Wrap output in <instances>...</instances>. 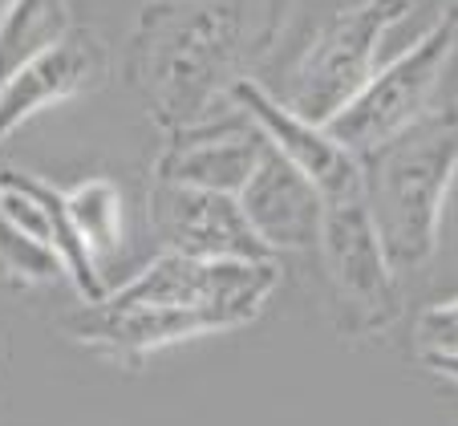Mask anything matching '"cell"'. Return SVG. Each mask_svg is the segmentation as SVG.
<instances>
[{
  "instance_id": "obj_1",
  "label": "cell",
  "mask_w": 458,
  "mask_h": 426,
  "mask_svg": "<svg viewBox=\"0 0 458 426\" xmlns=\"http://www.w3.org/2000/svg\"><path fill=\"white\" fill-rule=\"evenodd\" d=\"M293 0H150L130 41V86L166 134L216 118L276 49Z\"/></svg>"
},
{
  "instance_id": "obj_2",
  "label": "cell",
  "mask_w": 458,
  "mask_h": 426,
  "mask_svg": "<svg viewBox=\"0 0 458 426\" xmlns=\"http://www.w3.org/2000/svg\"><path fill=\"white\" fill-rule=\"evenodd\" d=\"M276 285V260H191L163 252L134 280L110 288L106 301L73 313L65 337L122 365H139L166 345L256 321Z\"/></svg>"
},
{
  "instance_id": "obj_3",
  "label": "cell",
  "mask_w": 458,
  "mask_h": 426,
  "mask_svg": "<svg viewBox=\"0 0 458 426\" xmlns=\"http://www.w3.org/2000/svg\"><path fill=\"white\" fill-rule=\"evenodd\" d=\"M357 171L365 216L389 268H426L438 252L442 203L458 175V110L426 114L381 147L357 155Z\"/></svg>"
},
{
  "instance_id": "obj_4",
  "label": "cell",
  "mask_w": 458,
  "mask_h": 426,
  "mask_svg": "<svg viewBox=\"0 0 458 426\" xmlns=\"http://www.w3.org/2000/svg\"><path fill=\"white\" fill-rule=\"evenodd\" d=\"M410 9L414 0H357L333 13L329 25H320L312 45L296 57L276 102L312 126H329L381 70V41Z\"/></svg>"
},
{
  "instance_id": "obj_5",
  "label": "cell",
  "mask_w": 458,
  "mask_h": 426,
  "mask_svg": "<svg viewBox=\"0 0 458 426\" xmlns=\"http://www.w3.org/2000/svg\"><path fill=\"white\" fill-rule=\"evenodd\" d=\"M317 252L329 272L337 317L349 337H373L398 321V285H394L398 272L389 268L381 252V240L365 216L361 192L325 203Z\"/></svg>"
},
{
  "instance_id": "obj_6",
  "label": "cell",
  "mask_w": 458,
  "mask_h": 426,
  "mask_svg": "<svg viewBox=\"0 0 458 426\" xmlns=\"http://www.w3.org/2000/svg\"><path fill=\"white\" fill-rule=\"evenodd\" d=\"M150 227H155L163 252L191 256V260H276L264 243L251 235L248 219L235 195L158 183L150 187Z\"/></svg>"
},
{
  "instance_id": "obj_7",
  "label": "cell",
  "mask_w": 458,
  "mask_h": 426,
  "mask_svg": "<svg viewBox=\"0 0 458 426\" xmlns=\"http://www.w3.org/2000/svg\"><path fill=\"white\" fill-rule=\"evenodd\" d=\"M227 102H235V110L251 122V131L264 139V147H272L280 158H288V163L317 187L325 203L361 192L357 155H349L325 126H312V122L296 118V114L288 110V106H280L276 94H268L256 78L235 81Z\"/></svg>"
},
{
  "instance_id": "obj_8",
  "label": "cell",
  "mask_w": 458,
  "mask_h": 426,
  "mask_svg": "<svg viewBox=\"0 0 458 426\" xmlns=\"http://www.w3.org/2000/svg\"><path fill=\"white\" fill-rule=\"evenodd\" d=\"M106 78H110V49L89 29L73 25L57 45H49L41 57H33L0 86V147L29 118L106 86Z\"/></svg>"
},
{
  "instance_id": "obj_9",
  "label": "cell",
  "mask_w": 458,
  "mask_h": 426,
  "mask_svg": "<svg viewBox=\"0 0 458 426\" xmlns=\"http://www.w3.org/2000/svg\"><path fill=\"white\" fill-rule=\"evenodd\" d=\"M240 211L272 256L276 252H317L320 235V211L325 200L320 192L296 171L288 158H280L272 147L259 150L243 192L235 195Z\"/></svg>"
},
{
  "instance_id": "obj_10",
  "label": "cell",
  "mask_w": 458,
  "mask_h": 426,
  "mask_svg": "<svg viewBox=\"0 0 458 426\" xmlns=\"http://www.w3.org/2000/svg\"><path fill=\"white\" fill-rule=\"evenodd\" d=\"M259 150H264V139L251 131V122L243 114L232 122L211 118L203 126L166 134V150L155 163V179L199 187V192L240 195Z\"/></svg>"
},
{
  "instance_id": "obj_11",
  "label": "cell",
  "mask_w": 458,
  "mask_h": 426,
  "mask_svg": "<svg viewBox=\"0 0 458 426\" xmlns=\"http://www.w3.org/2000/svg\"><path fill=\"white\" fill-rule=\"evenodd\" d=\"M0 216L57 256L61 268H65V280L78 288L81 301L86 304L106 301L110 288H106L102 268L81 248L78 232L70 224V211H65V200H61V192L53 183L37 179L29 171H4L0 175Z\"/></svg>"
},
{
  "instance_id": "obj_12",
  "label": "cell",
  "mask_w": 458,
  "mask_h": 426,
  "mask_svg": "<svg viewBox=\"0 0 458 426\" xmlns=\"http://www.w3.org/2000/svg\"><path fill=\"white\" fill-rule=\"evenodd\" d=\"M73 29L70 0H13L0 13V86Z\"/></svg>"
},
{
  "instance_id": "obj_13",
  "label": "cell",
  "mask_w": 458,
  "mask_h": 426,
  "mask_svg": "<svg viewBox=\"0 0 458 426\" xmlns=\"http://www.w3.org/2000/svg\"><path fill=\"white\" fill-rule=\"evenodd\" d=\"M70 224L78 232L81 248L89 260L102 264L122 252L126 240V208H122V192L114 179H81L73 192H61Z\"/></svg>"
},
{
  "instance_id": "obj_14",
  "label": "cell",
  "mask_w": 458,
  "mask_h": 426,
  "mask_svg": "<svg viewBox=\"0 0 458 426\" xmlns=\"http://www.w3.org/2000/svg\"><path fill=\"white\" fill-rule=\"evenodd\" d=\"M65 268L61 260L37 243L33 235H25L17 224L0 216V285H21V288H37L49 285V280H61Z\"/></svg>"
},
{
  "instance_id": "obj_15",
  "label": "cell",
  "mask_w": 458,
  "mask_h": 426,
  "mask_svg": "<svg viewBox=\"0 0 458 426\" xmlns=\"http://www.w3.org/2000/svg\"><path fill=\"white\" fill-rule=\"evenodd\" d=\"M414 345L422 357H458V296L422 309L414 325Z\"/></svg>"
},
{
  "instance_id": "obj_16",
  "label": "cell",
  "mask_w": 458,
  "mask_h": 426,
  "mask_svg": "<svg viewBox=\"0 0 458 426\" xmlns=\"http://www.w3.org/2000/svg\"><path fill=\"white\" fill-rule=\"evenodd\" d=\"M426 365H430L438 378H446V382L458 386V357H422Z\"/></svg>"
},
{
  "instance_id": "obj_17",
  "label": "cell",
  "mask_w": 458,
  "mask_h": 426,
  "mask_svg": "<svg viewBox=\"0 0 458 426\" xmlns=\"http://www.w3.org/2000/svg\"><path fill=\"white\" fill-rule=\"evenodd\" d=\"M9 4H13V0H0V13H4V9H9Z\"/></svg>"
}]
</instances>
